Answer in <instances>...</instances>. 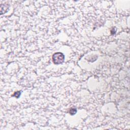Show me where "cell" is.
I'll return each instance as SVG.
<instances>
[{
	"label": "cell",
	"instance_id": "1",
	"mask_svg": "<svg viewBox=\"0 0 130 130\" xmlns=\"http://www.w3.org/2000/svg\"><path fill=\"white\" fill-rule=\"evenodd\" d=\"M65 59V56L61 52L55 53L52 56L53 62L55 64H60L62 63Z\"/></svg>",
	"mask_w": 130,
	"mask_h": 130
},
{
	"label": "cell",
	"instance_id": "2",
	"mask_svg": "<svg viewBox=\"0 0 130 130\" xmlns=\"http://www.w3.org/2000/svg\"><path fill=\"white\" fill-rule=\"evenodd\" d=\"M76 109L75 108H71L70 110V113L71 114V115H74L76 113Z\"/></svg>",
	"mask_w": 130,
	"mask_h": 130
}]
</instances>
